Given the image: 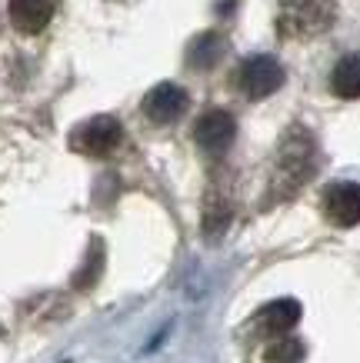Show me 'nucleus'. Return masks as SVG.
Here are the masks:
<instances>
[{
    "label": "nucleus",
    "mask_w": 360,
    "mask_h": 363,
    "mask_svg": "<svg viewBox=\"0 0 360 363\" xmlns=\"http://www.w3.org/2000/svg\"><path fill=\"white\" fill-rule=\"evenodd\" d=\"M334 17H337L334 0H280L277 30H280V37L304 40V37H317V33L330 30Z\"/></svg>",
    "instance_id": "1"
},
{
    "label": "nucleus",
    "mask_w": 360,
    "mask_h": 363,
    "mask_svg": "<svg viewBox=\"0 0 360 363\" xmlns=\"http://www.w3.org/2000/svg\"><path fill=\"white\" fill-rule=\"evenodd\" d=\"M314 174V140L304 133H290L280 143V160H277V184L280 194H294L307 177Z\"/></svg>",
    "instance_id": "2"
},
{
    "label": "nucleus",
    "mask_w": 360,
    "mask_h": 363,
    "mask_svg": "<svg viewBox=\"0 0 360 363\" xmlns=\"http://www.w3.org/2000/svg\"><path fill=\"white\" fill-rule=\"evenodd\" d=\"M237 87L244 90V97H251V100L271 97V94H277V90L284 87V67L271 54L247 57L237 70Z\"/></svg>",
    "instance_id": "3"
},
{
    "label": "nucleus",
    "mask_w": 360,
    "mask_h": 363,
    "mask_svg": "<svg viewBox=\"0 0 360 363\" xmlns=\"http://www.w3.org/2000/svg\"><path fill=\"white\" fill-rule=\"evenodd\" d=\"M120 140H124V127H120L114 117H107V113H104V117H90V121H84L70 133V147L84 157L114 154L120 147Z\"/></svg>",
    "instance_id": "4"
},
{
    "label": "nucleus",
    "mask_w": 360,
    "mask_h": 363,
    "mask_svg": "<svg viewBox=\"0 0 360 363\" xmlns=\"http://www.w3.org/2000/svg\"><path fill=\"white\" fill-rule=\"evenodd\" d=\"M194 137H197V147H200L204 154L220 157V154H227L234 137H237V123H234V117H230L227 111L214 107V111H207L197 121Z\"/></svg>",
    "instance_id": "5"
},
{
    "label": "nucleus",
    "mask_w": 360,
    "mask_h": 363,
    "mask_svg": "<svg viewBox=\"0 0 360 363\" xmlns=\"http://www.w3.org/2000/svg\"><path fill=\"white\" fill-rule=\"evenodd\" d=\"M190 107V97H187L184 87H177V84H157V87L143 97V113H147V121L153 123H174L180 121Z\"/></svg>",
    "instance_id": "6"
},
{
    "label": "nucleus",
    "mask_w": 360,
    "mask_h": 363,
    "mask_svg": "<svg viewBox=\"0 0 360 363\" xmlns=\"http://www.w3.org/2000/svg\"><path fill=\"white\" fill-rule=\"evenodd\" d=\"M324 213L337 227H357L360 223V184H330L324 194Z\"/></svg>",
    "instance_id": "7"
},
{
    "label": "nucleus",
    "mask_w": 360,
    "mask_h": 363,
    "mask_svg": "<svg viewBox=\"0 0 360 363\" xmlns=\"http://www.w3.org/2000/svg\"><path fill=\"white\" fill-rule=\"evenodd\" d=\"M300 320V303L297 300H273L257 313V330L263 337H280V333L294 330Z\"/></svg>",
    "instance_id": "8"
},
{
    "label": "nucleus",
    "mask_w": 360,
    "mask_h": 363,
    "mask_svg": "<svg viewBox=\"0 0 360 363\" xmlns=\"http://www.w3.org/2000/svg\"><path fill=\"white\" fill-rule=\"evenodd\" d=\"M54 17V0H11V23L21 33H40Z\"/></svg>",
    "instance_id": "9"
},
{
    "label": "nucleus",
    "mask_w": 360,
    "mask_h": 363,
    "mask_svg": "<svg viewBox=\"0 0 360 363\" xmlns=\"http://www.w3.org/2000/svg\"><path fill=\"white\" fill-rule=\"evenodd\" d=\"M330 90L344 100H360V54L340 57L330 74Z\"/></svg>",
    "instance_id": "10"
},
{
    "label": "nucleus",
    "mask_w": 360,
    "mask_h": 363,
    "mask_svg": "<svg viewBox=\"0 0 360 363\" xmlns=\"http://www.w3.org/2000/svg\"><path fill=\"white\" fill-rule=\"evenodd\" d=\"M220 57H224V37L214 30L194 37V44L187 47V64L194 67V70H210Z\"/></svg>",
    "instance_id": "11"
},
{
    "label": "nucleus",
    "mask_w": 360,
    "mask_h": 363,
    "mask_svg": "<svg viewBox=\"0 0 360 363\" xmlns=\"http://www.w3.org/2000/svg\"><path fill=\"white\" fill-rule=\"evenodd\" d=\"M304 343L297 340V337H287V333H280L277 340L263 350V360L267 363H300L304 360Z\"/></svg>",
    "instance_id": "12"
},
{
    "label": "nucleus",
    "mask_w": 360,
    "mask_h": 363,
    "mask_svg": "<svg viewBox=\"0 0 360 363\" xmlns=\"http://www.w3.org/2000/svg\"><path fill=\"white\" fill-rule=\"evenodd\" d=\"M230 223V207H224V203H210L207 207V217H204V233L207 237H220V230Z\"/></svg>",
    "instance_id": "13"
}]
</instances>
